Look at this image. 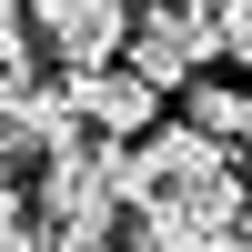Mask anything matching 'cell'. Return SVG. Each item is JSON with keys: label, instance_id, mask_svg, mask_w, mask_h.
Listing matches in <instances>:
<instances>
[{"label": "cell", "instance_id": "obj_1", "mask_svg": "<svg viewBox=\"0 0 252 252\" xmlns=\"http://www.w3.org/2000/svg\"><path fill=\"white\" fill-rule=\"evenodd\" d=\"M40 252H111L121 222V141H71V152L40 161V192H31Z\"/></svg>", "mask_w": 252, "mask_h": 252}, {"label": "cell", "instance_id": "obj_2", "mask_svg": "<svg viewBox=\"0 0 252 252\" xmlns=\"http://www.w3.org/2000/svg\"><path fill=\"white\" fill-rule=\"evenodd\" d=\"M202 61H212V31H202V10H192V0L131 10V31H121V71H131V81L182 91V81H202Z\"/></svg>", "mask_w": 252, "mask_h": 252}, {"label": "cell", "instance_id": "obj_3", "mask_svg": "<svg viewBox=\"0 0 252 252\" xmlns=\"http://www.w3.org/2000/svg\"><path fill=\"white\" fill-rule=\"evenodd\" d=\"M20 31H31L61 71H101V61H121L131 10H121V0H20Z\"/></svg>", "mask_w": 252, "mask_h": 252}, {"label": "cell", "instance_id": "obj_4", "mask_svg": "<svg viewBox=\"0 0 252 252\" xmlns=\"http://www.w3.org/2000/svg\"><path fill=\"white\" fill-rule=\"evenodd\" d=\"M61 101H71L81 141H141V131L161 121V91L131 81L121 61H101V71H61Z\"/></svg>", "mask_w": 252, "mask_h": 252}, {"label": "cell", "instance_id": "obj_5", "mask_svg": "<svg viewBox=\"0 0 252 252\" xmlns=\"http://www.w3.org/2000/svg\"><path fill=\"white\" fill-rule=\"evenodd\" d=\"M0 141H10V152H31V161H51V152H71V141H81L61 81H31V61H10V71H0Z\"/></svg>", "mask_w": 252, "mask_h": 252}, {"label": "cell", "instance_id": "obj_6", "mask_svg": "<svg viewBox=\"0 0 252 252\" xmlns=\"http://www.w3.org/2000/svg\"><path fill=\"white\" fill-rule=\"evenodd\" d=\"M182 91H192L182 131H202V141H222V152H242V131H252V111H242V81H182Z\"/></svg>", "mask_w": 252, "mask_h": 252}, {"label": "cell", "instance_id": "obj_7", "mask_svg": "<svg viewBox=\"0 0 252 252\" xmlns=\"http://www.w3.org/2000/svg\"><path fill=\"white\" fill-rule=\"evenodd\" d=\"M192 10H202V31H212V51H222V61H242V51H252V0H192Z\"/></svg>", "mask_w": 252, "mask_h": 252}, {"label": "cell", "instance_id": "obj_8", "mask_svg": "<svg viewBox=\"0 0 252 252\" xmlns=\"http://www.w3.org/2000/svg\"><path fill=\"white\" fill-rule=\"evenodd\" d=\"M0 252H40V222H31L20 192H0Z\"/></svg>", "mask_w": 252, "mask_h": 252}, {"label": "cell", "instance_id": "obj_9", "mask_svg": "<svg viewBox=\"0 0 252 252\" xmlns=\"http://www.w3.org/2000/svg\"><path fill=\"white\" fill-rule=\"evenodd\" d=\"M10 61H31V31H20V0H0V71Z\"/></svg>", "mask_w": 252, "mask_h": 252}, {"label": "cell", "instance_id": "obj_10", "mask_svg": "<svg viewBox=\"0 0 252 252\" xmlns=\"http://www.w3.org/2000/svg\"><path fill=\"white\" fill-rule=\"evenodd\" d=\"M121 10H161V0H121Z\"/></svg>", "mask_w": 252, "mask_h": 252}]
</instances>
